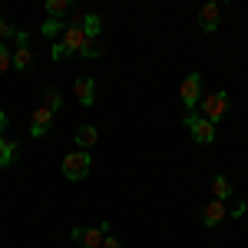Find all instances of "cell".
I'll list each match as a JSON object with an SVG mask.
<instances>
[{
  "label": "cell",
  "instance_id": "d4e9b609",
  "mask_svg": "<svg viewBox=\"0 0 248 248\" xmlns=\"http://www.w3.org/2000/svg\"><path fill=\"white\" fill-rule=\"evenodd\" d=\"M103 248H123V242H119V238H109V235H106V238H103Z\"/></svg>",
  "mask_w": 248,
  "mask_h": 248
},
{
  "label": "cell",
  "instance_id": "ac0fdd59",
  "mask_svg": "<svg viewBox=\"0 0 248 248\" xmlns=\"http://www.w3.org/2000/svg\"><path fill=\"white\" fill-rule=\"evenodd\" d=\"M40 33H43V37H57V33H63V23H60V20H46V23H43V27H40Z\"/></svg>",
  "mask_w": 248,
  "mask_h": 248
},
{
  "label": "cell",
  "instance_id": "2e32d148",
  "mask_svg": "<svg viewBox=\"0 0 248 248\" xmlns=\"http://www.w3.org/2000/svg\"><path fill=\"white\" fill-rule=\"evenodd\" d=\"M70 10V0H46V14L50 20H60V14H66Z\"/></svg>",
  "mask_w": 248,
  "mask_h": 248
},
{
  "label": "cell",
  "instance_id": "d6986e66",
  "mask_svg": "<svg viewBox=\"0 0 248 248\" xmlns=\"http://www.w3.org/2000/svg\"><path fill=\"white\" fill-rule=\"evenodd\" d=\"M79 57L83 60H96L99 57V43H96V40H86V46L79 50Z\"/></svg>",
  "mask_w": 248,
  "mask_h": 248
},
{
  "label": "cell",
  "instance_id": "5bb4252c",
  "mask_svg": "<svg viewBox=\"0 0 248 248\" xmlns=\"http://www.w3.org/2000/svg\"><path fill=\"white\" fill-rule=\"evenodd\" d=\"M79 27H83V33H86L90 40H96V37H99V30H103V20L96 17V14H83Z\"/></svg>",
  "mask_w": 248,
  "mask_h": 248
},
{
  "label": "cell",
  "instance_id": "7a4b0ae2",
  "mask_svg": "<svg viewBox=\"0 0 248 248\" xmlns=\"http://www.w3.org/2000/svg\"><path fill=\"white\" fill-rule=\"evenodd\" d=\"M199 103H202V106H199V109H202V119H209L212 126H215V123L225 116V109H229V93H209V96H202Z\"/></svg>",
  "mask_w": 248,
  "mask_h": 248
},
{
  "label": "cell",
  "instance_id": "ffe728a7",
  "mask_svg": "<svg viewBox=\"0 0 248 248\" xmlns=\"http://www.w3.org/2000/svg\"><path fill=\"white\" fill-rule=\"evenodd\" d=\"M225 212H229L232 218H242V215H245V202H242V199H235L232 205H225Z\"/></svg>",
  "mask_w": 248,
  "mask_h": 248
},
{
  "label": "cell",
  "instance_id": "e0dca14e",
  "mask_svg": "<svg viewBox=\"0 0 248 248\" xmlns=\"http://www.w3.org/2000/svg\"><path fill=\"white\" fill-rule=\"evenodd\" d=\"M60 103H63V99H60L57 90H46V93H43V106H46L50 113H57V109H60Z\"/></svg>",
  "mask_w": 248,
  "mask_h": 248
},
{
  "label": "cell",
  "instance_id": "5b68a950",
  "mask_svg": "<svg viewBox=\"0 0 248 248\" xmlns=\"http://www.w3.org/2000/svg\"><path fill=\"white\" fill-rule=\"evenodd\" d=\"M179 96H182L186 109H195L199 99H202V77H199V73H189L186 83H182V90H179Z\"/></svg>",
  "mask_w": 248,
  "mask_h": 248
},
{
  "label": "cell",
  "instance_id": "603a6c76",
  "mask_svg": "<svg viewBox=\"0 0 248 248\" xmlns=\"http://www.w3.org/2000/svg\"><path fill=\"white\" fill-rule=\"evenodd\" d=\"M66 57H70V50L63 43H53V60H66Z\"/></svg>",
  "mask_w": 248,
  "mask_h": 248
},
{
  "label": "cell",
  "instance_id": "cb8c5ba5",
  "mask_svg": "<svg viewBox=\"0 0 248 248\" xmlns=\"http://www.w3.org/2000/svg\"><path fill=\"white\" fill-rule=\"evenodd\" d=\"M14 37H17L20 46H30V37H27V30H14Z\"/></svg>",
  "mask_w": 248,
  "mask_h": 248
},
{
  "label": "cell",
  "instance_id": "4fadbf2b",
  "mask_svg": "<svg viewBox=\"0 0 248 248\" xmlns=\"http://www.w3.org/2000/svg\"><path fill=\"white\" fill-rule=\"evenodd\" d=\"M10 63H14V70H30V46H17V50H10Z\"/></svg>",
  "mask_w": 248,
  "mask_h": 248
},
{
  "label": "cell",
  "instance_id": "484cf974",
  "mask_svg": "<svg viewBox=\"0 0 248 248\" xmlns=\"http://www.w3.org/2000/svg\"><path fill=\"white\" fill-rule=\"evenodd\" d=\"M3 129H7V113L0 109V133H3Z\"/></svg>",
  "mask_w": 248,
  "mask_h": 248
},
{
  "label": "cell",
  "instance_id": "52a82bcc",
  "mask_svg": "<svg viewBox=\"0 0 248 248\" xmlns=\"http://www.w3.org/2000/svg\"><path fill=\"white\" fill-rule=\"evenodd\" d=\"M86 40L90 37L83 33V27H79V23H70V27H63V40H60V43H63L70 53H79V50L86 46Z\"/></svg>",
  "mask_w": 248,
  "mask_h": 248
},
{
  "label": "cell",
  "instance_id": "8fae6325",
  "mask_svg": "<svg viewBox=\"0 0 248 248\" xmlns=\"http://www.w3.org/2000/svg\"><path fill=\"white\" fill-rule=\"evenodd\" d=\"M73 139H77L79 153H86L90 146H96V139H99V133H96V126H79L77 133H73Z\"/></svg>",
  "mask_w": 248,
  "mask_h": 248
},
{
  "label": "cell",
  "instance_id": "30bf717a",
  "mask_svg": "<svg viewBox=\"0 0 248 248\" xmlns=\"http://www.w3.org/2000/svg\"><path fill=\"white\" fill-rule=\"evenodd\" d=\"M225 215H229V212H225V202H215V199H212L209 205H205V212H202V222H205L209 229H215Z\"/></svg>",
  "mask_w": 248,
  "mask_h": 248
},
{
  "label": "cell",
  "instance_id": "6da1fadb",
  "mask_svg": "<svg viewBox=\"0 0 248 248\" xmlns=\"http://www.w3.org/2000/svg\"><path fill=\"white\" fill-rule=\"evenodd\" d=\"M182 123H186V129L192 133V139H195V142H202V146H209V142H215V126H212L209 119L195 116V109H186V116H182Z\"/></svg>",
  "mask_w": 248,
  "mask_h": 248
},
{
  "label": "cell",
  "instance_id": "7402d4cb",
  "mask_svg": "<svg viewBox=\"0 0 248 248\" xmlns=\"http://www.w3.org/2000/svg\"><path fill=\"white\" fill-rule=\"evenodd\" d=\"M7 37H14V27H10L7 20L0 17V43H3V40H7Z\"/></svg>",
  "mask_w": 248,
  "mask_h": 248
},
{
  "label": "cell",
  "instance_id": "9a60e30c",
  "mask_svg": "<svg viewBox=\"0 0 248 248\" xmlns=\"http://www.w3.org/2000/svg\"><path fill=\"white\" fill-rule=\"evenodd\" d=\"M14 155H17V142H7V139L0 136V169H3V166H10V162H14Z\"/></svg>",
  "mask_w": 248,
  "mask_h": 248
},
{
  "label": "cell",
  "instance_id": "8992f818",
  "mask_svg": "<svg viewBox=\"0 0 248 248\" xmlns=\"http://www.w3.org/2000/svg\"><path fill=\"white\" fill-rule=\"evenodd\" d=\"M218 20H222V3H205L199 10V30L202 33H215L218 30Z\"/></svg>",
  "mask_w": 248,
  "mask_h": 248
},
{
  "label": "cell",
  "instance_id": "3957f363",
  "mask_svg": "<svg viewBox=\"0 0 248 248\" xmlns=\"http://www.w3.org/2000/svg\"><path fill=\"white\" fill-rule=\"evenodd\" d=\"M90 155L86 153H70V155H63V175L66 179H73V182H79V179H86L90 175Z\"/></svg>",
  "mask_w": 248,
  "mask_h": 248
},
{
  "label": "cell",
  "instance_id": "9c48e42d",
  "mask_svg": "<svg viewBox=\"0 0 248 248\" xmlns=\"http://www.w3.org/2000/svg\"><path fill=\"white\" fill-rule=\"evenodd\" d=\"M73 90H77V99L83 103V106H90V103L96 99V83H93V77H79Z\"/></svg>",
  "mask_w": 248,
  "mask_h": 248
},
{
  "label": "cell",
  "instance_id": "44dd1931",
  "mask_svg": "<svg viewBox=\"0 0 248 248\" xmlns=\"http://www.w3.org/2000/svg\"><path fill=\"white\" fill-rule=\"evenodd\" d=\"M10 66H14V63H10V50H7V46L0 43V77H3V73H7Z\"/></svg>",
  "mask_w": 248,
  "mask_h": 248
},
{
  "label": "cell",
  "instance_id": "ba28073f",
  "mask_svg": "<svg viewBox=\"0 0 248 248\" xmlns=\"http://www.w3.org/2000/svg\"><path fill=\"white\" fill-rule=\"evenodd\" d=\"M50 126H53V113H50L46 106H40L37 113H33V126H30V136H33V139H43V136L50 133Z\"/></svg>",
  "mask_w": 248,
  "mask_h": 248
},
{
  "label": "cell",
  "instance_id": "277c9868",
  "mask_svg": "<svg viewBox=\"0 0 248 248\" xmlns=\"http://www.w3.org/2000/svg\"><path fill=\"white\" fill-rule=\"evenodd\" d=\"M109 235L106 225H99V229H86V225H77L73 229V238H77L79 248H103V238Z\"/></svg>",
  "mask_w": 248,
  "mask_h": 248
},
{
  "label": "cell",
  "instance_id": "7c38bea8",
  "mask_svg": "<svg viewBox=\"0 0 248 248\" xmlns=\"http://www.w3.org/2000/svg\"><path fill=\"white\" fill-rule=\"evenodd\" d=\"M229 195H232V182L225 175H215V179H212V199H215V202H225Z\"/></svg>",
  "mask_w": 248,
  "mask_h": 248
}]
</instances>
